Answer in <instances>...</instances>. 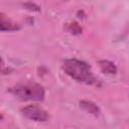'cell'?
I'll list each match as a JSON object with an SVG mask.
<instances>
[{
    "label": "cell",
    "instance_id": "6da1fadb",
    "mask_svg": "<svg viewBox=\"0 0 129 129\" xmlns=\"http://www.w3.org/2000/svg\"><path fill=\"white\" fill-rule=\"evenodd\" d=\"M62 70L64 73L74 80L86 84L96 83V79L93 75L91 67L83 60L77 58H68L63 60Z\"/></svg>",
    "mask_w": 129,
    "mask_h": 129
},
{
    "label": "cell",
    "instance_id": "7a4b0ae2",
    "mask_svg": "<svg viewBox=\"0 0 129 129\" xmlns=\"http://www.w3.org/2000/svg\"><path fill=\"white\" fill-rule=\"evenodd\" d=\"M9 92L21 101H42L45 91L37 83H21L9 89Z\"/></svg>",
    "mask_w": 129,
    "mask_h": 129
},
{
    "label": "cell",
    "instance_id": "3957f363",
    "mask_svg": "<svg viewBox=\"0 0 129 129\" xmlns=\"http://www.w3.org/2000/svg\"><path fill=\"white\" fill-rule=\"evenodd\" d=\"M22 114L29 120L36 122H45L48 119L47 112L39 106L36 105H28L21 109Z\"/></svg>",
    "mask_w": 129,
    "mask_h": 129
},
{
    "label": "cell",
    "instance_id": "277c9868",
    "mask_svg": "<svg viewBox=\"0 0 129 129\" xmlns=\"http://www.w3.org/2000/svg\"><path fill=\"white\" fill-rule=\"evenodd\" d=\"M20 25L11 20L7 15L0 12V31H15L19 30Z\"/></svg>",
    "mask_w": 129,
    "mask_h": 129
},
{
    "label": "cell",
    "instance_id": "5b68a950",
    "mask_svg": "<svg viewBox=\"0 0 129 129\" xmlns=\"http://www.w3.org/2000/svg\"><path fill=\"white\" fill-rule=\"evenodd\" d=\"M80 106L87 113H90V114H92L94 116H99L100 115V109H99V107L95 103H93L91 101L83 100V101L80 102Z\"/></svg>",
    "mask_w": 129,
    "mask_h": 129
},
{
    "label": "cell",
    "instance_id": "8992f818",
    "mask_svg": "<svg viewBox=\"0 0 129 129\" xmlns=\"http://www.w3.org/2000/svg\"><path fill=\"white\" fill-rule=\"evenodd\" d=\"M98 64H99L101 71H102L104 74L115 75V74L117 73V68H116V66L114 64V62H112V61H110V60L102 59V60H99V61H98Z\"/></svg>",
    "mask_w": 129,
    "mask_h": 129
},
{
    "label": "cell",
    "instance_id": "52a82bcc",
    "mask_svg": "<svg viewBox=\"0 0 129 129\" xmlns=\"http://www.w3.org/2000/svg\"><path fill=\"white\" fill-rule=\"evenodd\" d=\"M67 29L74 34H80L82 32V28L80 27V25L77 22H73V23H68L67 24Z\"/></svg>",
    "mask_w": 129,
    "mask_h": 129
},
{
    "label": "cell",
    "instance_id": "ba28073f",
    "mask_svg": "<svg viewBox=\"0 0 129 129\" xmlns=\"http://www.w3.org/2000/svg\"><path fill=\"white\" fill-rule=\"evenodd\" d=\"M3 67V59L1 58V56H0V69Z\"/></svg>",
    "mask_w": 129,
    "mask_h": 129
},
{
    "label": "cell",
    "instance_id": "9c48e42d",
    "mask_svg": "<svg viewBox=\"0 0 129 129\" xmlns=\"http://www.w3.org/2000/svg\"><path fill=\"white\" fill-rule=\"evenodd\" d=\"M3 119V116H2V114H0V120H2Z\"/></svg>",
    "mask_w": 129,
    "mask_h": 129
}]
</instances>
